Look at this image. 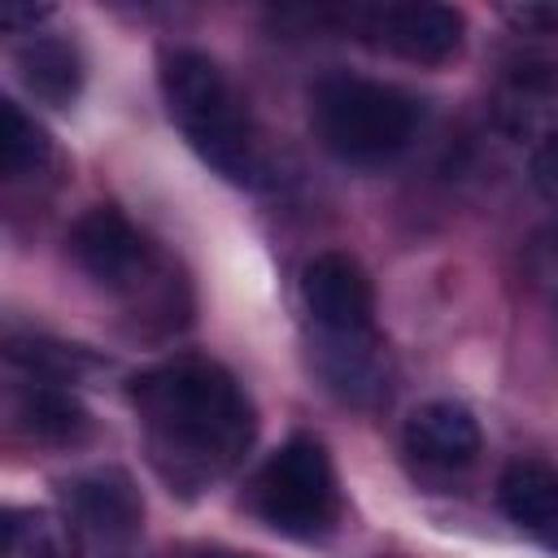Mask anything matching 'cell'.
Masks as SVG:
<instances>
[{"label": "cell", "mask_w": 558, "mask_h": 558, "mask_svg": "<svg viewBox=\"0 0 558 558\" xmlns=\"http://www.w3.org/2000/svg\"><path fill=\"white\" fill-rule=\"evenodd\" d=\"M0 166L4 179H22L48 166V135L13 100H0Z\"/></svg>", "instance_id": "cell-16"}, {"label": "cell", "mask_w": 558, "mask_h": 558, "mask_svg": "<svg viewBox=\"0 0 558 558\" xmlns=\"http://www.w3.org/2000/svg\"><path fill=\"white\" fill-rule=\"evenodd\" d=\"M192 558H253V554H240V549H196Z\"/></svg>", "instance_id": "cell-20"}, {"label": "cell", "mask_w": 558, "mask_h": 558, "mask_svg": "<svg viewBox=\"0 0 558 558\" xmlns=\"http://www.w3.org/2000/svg\"><path fill=\"white\" fill-rule=\"evenodd\" d=\"M70 253L100 288H109L126 301H140V305H166L170 310L174 288H170L153 244L113 205H96L74 222Z\"/></svg>", "instance_id": "cell-5"}, {"label": "cell", "mask_w": 558, "mask_h": 558, "mask_svg": "<svg viewBox=\"0 0 558 558\" xmlns=\"http://www.w3.org/2000/svg\"><path fill=\"white\" fill-rule=\"evenodd\" d=\"M70 506H74V519L100 541H131L144 519V501L135 484L113 466L78 475L70 484Z\"/></svg>", "instance_id": "cell-10"}, {"label": "cell", "mask_w": 558, "mask_h": 558, "mask_svg": "<svg viewBox=\"0 0 558 558\" xmlns=\"http://www.w3.org/2000/svg\"><path fill=\"white\" fill-rule=\"evenodd\" d=\"M532 179H536L541 196L558 205V140H549V144L536 148V157H532Z\"/></svg>", "instance_id": "cell-17"}, {"label": "cell", "mask_w": 558, "mask_h": 558, "mask_svg": "<svg viewBox=\"0 0 558 558\" xmlns=\"http://www.w3.org/2000/svg\"><path fill=\"white\" fill-rule=\"evenodd\" d=\"M497 501L519 527H554L558 523V466L541 458H519L497 480Z\"/></svg>", "instance_id": "cell-11"}, {"label": "cell", "mask_w": 558, "mask_h": 558, "mask_svg": "<svg viewBox=\"0 0 558 558\" xmlns=\"http://www.w3.org/2000/svg\"><path fill=\"white\" fill-rule=\"evenodd\" d=\"M0 558H78V536L52 510H9Z\"/></svg>", "instance_id": "cell-15"}, {"label": "cell", "mask_w": 558, "mask_h": 558, "mask_svg": "<svg viewBox=\"0 0 558 558\" xmlns=\"http://www.w3.org/2000/svg\"><path fill=\"white\" fill-rule=\"evenodd\" d=\"M310 122L331 157L375 166L410 144L418 126V100L379 78L327 74L310 92Z\"/></svg>", "instance_id": "cell-3"}, {"label": "cell", "mask_w": 558, "mask_h": 558, "mask_svg": "<svg viewBox=\"0 0 558 558\" xmlns=\"http://www.w3.org/2000/svg\"><path fill=\"white\" fill-rule=\"evenodd\" d=\"M506 17L519 22V26L554 31V26H558V4H523V9H506Z\"/></svg>", "instance_id": "cell-18"}, {"label": "cell", "mask_w": 558, "mask_h": 558, "mask_svg": "<svg viewBox=\"0 0 558 558\" xmlns=\"http://www.w3.org/2000/svg\"><path fill=\"white\" fill-rule=\"evenodd\" d=\"M301 301L323 336L362 340L375 336V292L366 270L349 253H318L301 266Z\"/></svg>", "instance_id": "cell-6"}, {"label": "cell", "mask_w": 558, "mask_h": 558, "mask_svg": "<svg viewBox=\"0 0 558 558\" xmlns=\"http://www.w3.org/2000/svg\"><path fill=\"white\" fill-rule=\"evenodd\" d=\"M493 113L514 140H536V148L558 140V65H514L493 96Z\"/></svg>", "instance_id": "cell-9"}, {"label": "cell", "mask_w": 558, "mask_h": 558, "mask_svg": "<svg viewBox=\"0 0 558 558\" xmlns=\"http://www.w3.org/2000/svg\"><path fill=\"white\" fill-rule=\"evenodd\" d=\"M153 466L174 488L222 480L253 445V405L235 375L209 357L161 362L131 384Z\"/></svg>", "instance_id": "cell-1"}, {"label": "cell", "mask_w": 558, "mask_h": 558, "mask_svg": "<svg viewBox=\"0 0 558 558\" xmlns=\"http://www.w3.org/2000/svg\"><path fill=\"white\" fill-rule=\"evenodd\" d=\"M161 96L174 126L205 166L231 183H248L257 174V135L248 109L205 52H170L161 65Z\"/></svg>", "instance_id": "cell-2"}, {"label": "cell", "mask_w": 558, "mask_h": 558, "mask_svg": "<svg viewBox=\"0 0 558 558\" xmlns=\"http://www.w3.org/2000/svg\"><path fill=\"white\" fill-rule=\"evenodd\" d=\"M17 423L35 436V440H48V445H70L87 432V410L65 392L57 388V379H35L22 397H17Z\"/></svg>", "instance_id": "cell-14"}, {"label": "cell", "mask_w": 558, "mask_h": 558, "mask_svg": "<svg viewBox=\"0 0 558 558\" xmlns=\"http://www.w3.org/2000/svg\"><path fill=\"white\" fill-rule=\"evenodd\" d=\"M17 74L26 92L52 109H65L83 87V61L65 39H26L17 48Z\"/></svg>", "instance_id": "cell-13"}, {"label": "cell", "mask_w": 558, "mask_h": 558, "mask_svg": "<svg viewBox=\"0 0 558 558\" xmlns=\"http://www.w3.org/2000/svg\"><path fill=\"white\" fill-rule=\"evenodd\" d=\"M248 501L262 523L283 536H318L336 523L340 493L327 449L314 436H292L253 475Z\"/></svg>", "instance_id": "cell-4"}, {"label": "cell", "mask_w": 558, "mask_h": 558, "mask_svg": "<svg viewBox=\"0 0 558 558\" xmlns=\"http://www.w3.org/2000/svg\"><path fill=\"white\" fill-rule=\"evenodd\" d=\"M405 453L427 471H462L480 453V423L466 405L427 401L405 418Z\"/></svg>", "instance_id": "cell-8"}, {"label": "cell", "mask_w": 558, "mask_h": 558, "mask_svg": "<svg viewBox=\"0 0 558 558\" xmlns=\"http://www.w3.org/2000/svg\"><path fill=\"white\" fill-rule=\"evenodd\" d=\"M349 22L362 31L366 44L418 65L449 61L462 44V13L449 4H375L357 9Z\"/></svg>", "instance_id": "cell-7"}, {"label": "cell", "mask_w": 558, "mask_h": 558, "mask_svg": "<svg viewBox=\"0 0 558 558\" xmlns=\"http://www.w3.org/2000/svg\"><path fill=\"white\" fill-rule=\"evenodd\" d=\"M323 375H327V384L344 401L375 405V401L388 397V366H384V353H379L375 336H362V340L327 336V344H323Z\"/></svg>", "instance_id": "cell-12"}, {"label": "cell", "mask_w": 558, "mask_h": 558, "mask_svg": "<svg viewBox=\"0 0 558 558\" xmlns=\"http://www.w3.org/2000/svg\"><path fill=\"white\" fill-rule=\"evenodd\" d=\"M48 9H22V4H4L0 9V22L4 26H17V22H35V17H44Z\"/></svg>", "instance_id": "cell-19"}]
</instances>
